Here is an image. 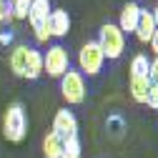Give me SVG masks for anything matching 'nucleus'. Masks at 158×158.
I'll return each mask as SVG.
<instances>
[{"instance_id":"f257e3e1","label":"nucleus","mask_w":158,"mask_h":158,"mask_svg":"<svg viewBox=\"0 0 158 158\" xmlns=\"http://www.w3.org/2000/svg\"><path fill=\"white\" fill-rule=\"evenodd\" d=\"M28 133V115L25 108L20 103H13L8 106L5 115H3V135L8 138L10 143H20Z\"/></svg>"},{"instance_id":"f03ea898","label":"nucleus","mask_w":158,"mask_h":158,"mask_svg":"<svg viewBox=\"0 0 158 158\" xmlns=\"http://www.w3.org/2000/svg\"><path fill=\"white\" fill-rule=\"evenodd\" d=\"M95 43L101 45V50H103L106 58L115 60V58H121L123 50H126V35H123V30L118 28L115 23H106L101 28V35H98Z\"/></svg>"},{"instance_id":"7ed1b4c3","label":"nucleus","mask_w":158,"mask_h":158,"mask_svg":"<svg viewBox=\"0 0 158 158\" xmlns=\"http://www.w3.org/2000/svg\"><path fill=\"white\" fill-rule=\"evenodd\" d=\"M48 15H50V3H48V0H33V3H30V8H28V23L35 30V40L38 43H48V38H50L48 28H45Z\"/></svg>"},{"instance_id":"20e7f679","label":"nucleus","mask_w":158,"mask_h":158,"mask_svg":"<svg viewBox=\"0 0 158 158\" xmlns=\"http://www.w3.org/2000/svg\"><path fill=\"white\" fill-rule=\"evenodd\" d=\"M103 63H106V55L101 50L95 40H88L81 50H78V65H81V73L85 75H98L103 70Z\"/></svg>"},{"instance_id":"39448f33","label":"nucleus","mask_w":158,"mask_h":158,"mask_svg":"<svg viewBox=\"0 0 158 158\" xmlns=\"http://www.w3.org/2000/svg\"><path fill=\"white\" fill-rule=\"evenodd\" d=\"M68 70H70L68 50L63 45H50L48 53L43 55V73H48L50 78H63Z\"/></svg>"},{"instance_id":"423d86ee","label":"nucleus","mask_w":158,"mask_h":158,"mask_svg":"<svg viewBox=\"0 0 158 158\" xmlns=\"http://www.w3.org/2000/svg\"><path fill=\"white\" fill-rule=\"evenodd\" d=\"M60 93L70 106H78L85 101V78L81 70H68L60 78Z\"/></svg>"},{"instance_id":"0eeeda50","label":"nucleus","mask_w":158,"mask_h":158,"mask_svg":"<svg viewBox=\"0 0 158 158\" xmlns=\"http://www.w3.org/2000/svg\"><path fill=\"white\" fill-rule=\"evenodd\" d=\"M53 133L60 135L63 141L70 138V135H78V121H75V115L68 108H63V110L55 113V118H53Z\"/></svg>"},{"instance_id":"6e6552de","label":"nucleus","mask_w":158,"mask_h":158,"mask_svg":"<svg viewBox=\"0 0 158 158\" xmlns=\"http://www.w3.org/2000/svg\"><path fill=\"white\" fill-rule=\"evenodd\" d=\"M45 28H48V35L50 38H65L68 30H70V15H68V10H60V8L50 10Z\"/></svg>"},{"instance_id":"1a4fd4ad","label":"nucleus","mask_w":158,"mask_h":158,"mask_svg":"<svg viewBox=\"0 0 158 158\" xmlns=\"http://www.w3.org/2000/svg\"><path fill=\"white\" fill-rule=\"evenodd\" d=\"M141 5L138 3H126L123 10H121V20H118V28L126 33H135V25H138V18H141Z\"/></svg>"},{"instance_id":"9d476101","label":"nucleus","mask_w":158,"mask_h":158,"mask_svg":"<svg viewBox=\"0 0 158 158\" xmlns=\"http://www.w3.org/2000/svg\"><path fill=\"white\" fill-rule=\"evenodd\" d=\"M43 75V53L35 50V48H28V58H25V70H23V78L28 81H38Z\"/></svg>"},{"instance_id":"9b49d317","label":"nucleus","mask_w":158,"mask_h":158,"mask_svg":"<svg viewBox=\"0 0 158 158\" xmlns=\"http://www.w3.org/2000/svg\"><path fill=\"white\" fill-rule=\"evenodd\" d=\"M153 33H156V20L151 10H141V18H138V25H135V38L141 43H151Z\"/></svg>"},{"instance_id":"f8f14e48","label":"nucleus","mask_w":158,"mask_h":158,"mask_svg":"<svg viewBox=\"0 0 158 158\" xmlns=\"http://www.w3.org/2000/svg\"><path fill=\"white\" fill-rule=\"evenodd\" d=\"M151 81L148 75H141V78H131V98L135 103H148V93H151Z\"/></svg>"},{"instance_id":"ddd939ff","label":"nucleus","mask_w":158,"mask_h":158,"mask_svg":"<svg viewBox=\"0 0 158 158\" xmlns=\"http://www.w3.org/2000/svg\"><path fill=\"white\" fill-rule=\"evenodd\" d=\"M60 153H63V138L50 131L43 138V156L45 158H60Z\"/></svg>"},{"instance_id":"4468645a","label":"nucleus","mask_w":158,"mask_h":158,"mask_svg":"<svg viewBox=\"0 0 158 158\" xmlns=\"http://www.w3.org/2000/svg\"><path fill=\"white\" fill-rule=\"evenodd\" d=\"M25 58H28V45H15L13 53H10V70L23 78V70H25Z\"/></svg>"},{"instance_id":"2eb2a0df","label":"nucleus","mask_w":158,"mask_h":158,"mask_svg":"<svg viewBox=\"0 0 158 158\" xmlns=\"http://www.w3.org/2000/svg\"><path fill=\"white\" fill-rule=\"evenodd\" d=\"M148 68H151V63H148V55H143V53L133 55V60H131V78L148 75Z\"/></svg>"},{"instance_id":"dca6fc26","label":"nucleus","mask_w":158,"mask_h":158,"mask_svg":"<svg viewBox=\"0 0 158 158\" xmlns=\"http://www.w3.org/2000/svg\"><path fill=\"white\" fill-rule=\"evenodd\" d=\"M81 138L78 135H70V138H65L63 141V153H60V158H81Z\"/></svg>"},{"instance_id":"f3484780","label":"nucleus","mask_w":158,"mask_h":158,"mask_svg":"<svg viewBox=\"0 0 158 158\" xmlns=\"http://www.w3.org/2000/svg\"><path fill=\"white\" fill-rule=\"evenodd\" d=\"M33 0H8V5L13 10V18H18V20H25L28 18V8H30Z\"/></svg>"},{"instance_id":"a211bd4d","label":"nucleus","mask_w":158,"mask_h":158,"mask_svg":"<svg viewBox=\"0 0 158 158\" xmlns=\"http://www.w3.org/2000/svg\"><path fill=\"white\" fill-rule=\"evenodd\" d=\"M108 131H110V135L118 141V138L123 135V118H121V115H110V118H108Z\"/></svg>"},{"instance_id":"6ab92c4d","label":"nucleus","mask_w":158,"mask_h":158,"mask_svg":"<svg viewBox=\"0 0 158 158\" xmlns=\"http://www.w3.org/2000/svg\"><path fill=\"white\" fill-rule=\"evenodd\" d=\"M5 20H13V10L8 5V0H0V23H5Z\"/></svg>"},{"instance_id":"aec40b11","label":"nucleus","mask_w":158,"mask_h":158,"mask_svg":"<svg viewBox=\"0 0 158 158\" xmlns=\"http://www.w3.org/2000/svg\"><path fill=\"white\" fill-rule=\"evenodd\" d=\"M148 81L153 85H158V58L156 60H151V68H148Z\"/></svg>"},{"instance_id":"412c9836","label":"nucleus","mask_w":158,"mask_h":158,"mask_svg":"<svg viewBox=\"0 0 158 158\" xmlns=\"http://www.w3.org/2000/svg\"><path fill=\"white\" fill-rule=\"evenodd\" d=\"M148 106L153 110H158V85H151V93H148Z\"/></svg>"},{"instance_id":"4be33fe9","label":"nucleus","mask_w":158,"mask_h":158,"mask_svg":"<svg viewBox=\"0 0 158 158\" xmlns=\"http://www.w3.org/2000/svg\"><path fill=\"white\" fill-rule=\"evenodd\" d=\"M151 50H153L156 58H158V28H156V33H153V38H151Z\"/></svg>"},{"instance_id":"5701e85b","label":"nucleus","mask_w":158,"mask_h":158,"mask_svg":"<svg viewBox=\"0 0 158 158\" xmlns=\"http://www.w3.org/2000/svg\"><path fill=\"white\" fill-rule=\"evenodd\" d=\"M10 40H13V35H10V33H3V35H0V43H5V45H8Z\"/></svg>"},{"instance_id":"b1692460","label":"nucleus","mask_w":158,"mask_h":158,"mask_svg":"<svg viewBox=\"0 0 158 158\" xmlns=\"http://www.w3.org/2000/svg\"><path fill=\"white\" fill-rule=\"evenodd\" d=\"M151 15H153V20H156V28H158V5L151 10Z\"/></svg>"}]
</instances>
